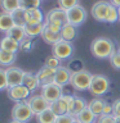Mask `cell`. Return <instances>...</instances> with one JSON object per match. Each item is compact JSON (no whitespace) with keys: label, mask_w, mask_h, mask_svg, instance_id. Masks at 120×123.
<instances>
[{"label":"cell","mask_w":120,"mask_h":123,"mask_svg":"<svg viewBox=\"0 0 120 123\" xmlns=\"http://www.w3.org/2000/svg\"><path fill=\"white\" fill-rule=\"evenodd\" d=\"M90 51L97 59H110L116 51V45L108 37H97L90 44Z\"/></svg>","instance_id":"obj_1"},{"label":"cell","mask_w":120,"mask_h":123,"mask_svg":"<svg viewBox=\"0 0 120 123\" xmlns=\"http://www.w3.org/2000/svg\"><path fill=\"white\" fill-rule=\"evenodd\" d=\"M93 76L90 72L85 71V69H79L76 72H72L71 76V81H70V85L75 88L76 91H89V87H90Z\"/></svg>","instance_id":"obj_2"},{"label":"cell","mask_w":120,"mask_h":123,"mask_svg":"<svg viewBox=\"0 0 120 123\" xmlns=\"http://www.w3.org/2000/svg\"><path fill=\"white\" fill-rule=\"evenodd\" d=\"M10 115H12V119H14V121L27 123L34 118L35 113L32 111L27 101H21V103H15L13 105Z\"/></svg>","instance_id":"obj_3"},{"label":"cell","mask_w":120,"mask_h":123,"mask_svg":"<svg viewBox=\"0 0 120 123\" xmlns=\"http://www.w3.org/2000/svg\"><path fill=\"white\" fill-rule=\"evenodd\" d=\"M110 90V80L103 74H94L89 87V92L94 96H102Z\"/></svg>","instance_id":"obj_4"},{"label":"cell","mask_w":120,"mask_h":123,"mask_svg":"<svg viewBox=\"0 0 120 123\" xmlns=\"http://www.w3.org/2000/svg\"><path fill=\"white\" fill-rule=\"evenodd\" d=\"M45 22L46 23H53V25L63 27L65 25L68 23V17H67V10L62 9V8H54L49 10L45 15Z\"/></svg>","instance_id":"obj_5"},{"label":"cell","mask_w":120,"mask_h":123,"mask_svg":"<svg viewBox=\"0 0 120 123\" xmlns=\"http://www.w3.org/2000/svg\"><path fill=\"white\" fill-rule=\"evenodd\" d=\"M7 95L12 101L14 103H21V101H27L31 96V91L23 85H17V86L8 87Z\"/></svg>","instance_id":"obj_6"},{"label":"cell","mask_w":120,"mask_h":123,"mask_svg":"<svg viewBox=\"0 0 120 123\" xmlns=\"http://www.w3.org/2000/svg\"><path fill=\"white\" fill-rule=\"evenodd\" d=\"M41 92L40 94L45 98V100L48 103H54L57 101V100H60L62 98V95H63V87L58 86L57 83H49V85H44V86H41Z\"/></svg>","instance_id":"obj_7"},{"label":"cell","mask_w":120,"mask_h":123,"mask_svg":"<svg viewBox=\"0 0 120 123\" xmlns=\"http://www.w3.org/2000/svg\"><path fill=\"white\" fill-rule=\"evenodd\" d=\"M52 51H53V55H56L58 59L66 60V59H68V58L72 56L74 46H72L71 42L61 40L60 42H57L56 45L52 46Z\"/></svg>","instance_id":"obj_8"},{"label":"cell","mask_w":120,"mask_h":123,"mask_svg":"<svg viewBox=\"0 0 120 123\" xmlns=\"http://www.w3.org/2000/svg\"><path fill=\"white\" fill-rule=\"evenodd\" d=\"M67 17H68V23L79 27L80 25H83L87 21L88 13L83 5H76L67 10Z\"/></svg>","instance_id":"obj_9"},{"label":"cell","mask_w":120,"mask_h":123,"mask_svg":"<svg viewBox=\"0 0 120 123\" xmlns=\"http://www.w3.org/2000/svg\"><path fill=\"white\" fill-rule=\"evenodd\" d=\"M27 103L31 106V109L35 113V115L40 114L41 111H44L45 109H48L50 106V103L46 101L45 98L41 94L40 95H31L29 98V100H27Z\"/></svg>","instance_id":"obj_10"},{"label":"cell","mask_w":120,"mask_h":123,"mask_svg":"<svg viewBox=\"0 0 120 123\" xmlns=\"http://www.w3.org/2000/svg\"><path fill=\"white\" fill-rule=\"evenodd\" d=\"M74 98L72 95H66L63 94L62 98L57 101H54L50 104V109H52L57 115H62V114H67L70 111V101Z\"/></svg>","instance_id":"obj_11"},{"label":"cell","mask_w":120,"mask_h":123,"mask_svg":"<svg viewBox=\"0 0 120 123\" xmlns=\"http://www.w3.org/2000/svg\"><path fill=\"white\" fill-rule=\"evenodd\" d=\"M108 6H110V3H107V1H97V3H94L93 6H92L93 18H94L96 21H98V22H106Z\"/></svg>","instance_id":"obj_12"},{"label":"cell","mask_w":120,"mask_h":123,"mask_svg":"<svg viewBox=\"0 0 120 123\" xmlns=\"http://www.w3.org/2000/svg\"><path fill=\"white\" fill-rule=\"evenodd\" d=\"M7 71V77H8V83L9 87L12 86H17V85H22L23 76H25V71H22L18 67H9L5 69Z\"/></svg>","instance_id":"obj_13"},{"label":"cell","mask_w":120,"mask_h":123,"mask_svg":"<svg viewBox=\"0 0 120 123\" xmlns=\"http://www.w3.org/2000/svg\"><path fill=\"white\" fill-rule=\"evenodd\" d=\"M56 71L57 69L50 68L48 65H44L39 69V72L36 73L38 80L40 82V86H44V85H49L54 82V76H56Z\"/></svg>","instance_id":"obj_14"},{"label":"cell","mask_w":120,"mask_h":123,"mask_svg":"<svg viewBox=\"0 0 120 123\" xmlns=\"http://www.w3.org/2000/svg\"><path fill=\"white\" fill-rule=\"evenodd\" d=\"M71 76H72V72L70 71L67 67L61 65V67L56 71L54 83H57L58 86H61V87L67 86V85H70V81H71Z\"/></svg>","instance_id":"obj_15"},{"label":"cell","mask_w":120,"mask_h":123,"mask_svg":"<svg viewBox=\"0 0 120 123\" xmlns=\"http://www.w3.org/2000/svg\"><path fill=\"white\" fill-rule=\"evenodd\" d=\"M26 21H27V23H44L45 15L43 14L40 8H27L26 9Z\"/></svg>","instance_id":"obj_16"},{"label":"cell","mask_w":120,"mask_h":123,"mask_svg":"<svg viewBox=\"0 0 120 123\" xmlns=\"http://www.w3.org/2000/svg\"><path fill=\"white\" fill-rule=\"evenodd\" d=\"M22 85L23 86H26L31 92L36 91L38 88H40V82H39L38 80V76L34 74V73L31 72H26L25 76H23V81H22Z\"/></svg>","instance_id":"obj_17"},{"label":"cell","mask_w":120,"mask_h":123,"mask_svg":"<svg viewBox=\"0 0 120 123\" xmlns=\"http://www.w3.org/2000/svg\"><path fill=\"white\" fill-rule=\"evenodd\" d=\"M19 48H21V42L15 41L14 38H12L9 36H4L0 42V49L5 50V51H10V53H17Z\"/></svg>","instance_id":"obj_18"},{"label":"cell","mask_w":120,"mask_h":123,"mask_svg":"<svg viewBox=\"0 0 120 123\" xmlns=\"http://www.w3.org/2000/svg\"><path fill=\"white\" fill-rule=\"evenodd\" d=\"M45 28V22L44 23H27L25 26L26 36L30 38H34L36 36H41V32Z\"/></svg>","instance_id":"obj_19"},{"label":"cell","mask_w":120,"mask_h":123,"mask_svg":"<svg viewBox=\"0 0 120 123\" xmlns=\"http://www.w3.org/2000/svg\"><path fill=\"white\" fill-rule=\"evenodd\" d=\"M61 36H62V40L71 42L72 40H75L76 36H77V27L71 25V23L65 25L61 30Z\"/></svg>","instance_id":"obj_20"},{"label":"cell","mask_w":120,"mask_h":123,"mask_svg":"<svg viewBox=\"0 0 120 123\" xmlns=\"http://www.w3.org/2000/svg\"><path fill=\"white\" fill-rule=\"evenodd\" d=\"M41 38L46 42V44L53 46L62 40V36H61V32H53V31H50L45 27L44 31L41 32Z\"/></svg>","instance_id":"obj_21"},{"label":"cell","mask_w":120,"mask_h":123,"mask_svg":"<svg viewBox=\"0 0 120 123\" xmlns=\"http://www.w3.org/2000/svg\"><path fill=\"white\" fill-rule=\"evenodd\" d=\"M14 26H15V23H14V19L12 17V14L3 12L1 15H0V30H1L4 33H7L8 31L10 28H13Z\"/></svg>","instance_id":"obj_22"},{"label":"cell","mask_w":120,"mask_h":123,"mask_svg":"<svg viewBox=\"0 0 120 123\" xmlns=\"http://www.w3.org/2000/svg\"><path fill=\"white\" fill-rule=\"evenodd\" d=\"M36 117V122L38 123H56L57 119V114L50 109V106L48 109H45L44 111H41L40 114L35 115Z\"/></svg>","instance_id":"obj_23"},{"label":"cell","mask_w":120,"mask_h":123,"mask_svg":"<svg viewBox=\"0 0 120 123\" xmlns=\"http://www.w3.org/2000/svg\"><path fill=\"white\" fill-rule=\"evenodd\" d=\"M85 108H88L87 100H85L84 98H81V96H75V99H74V106H72L71 111H70V114L76 118Z\"/></svg>","instance_id":"obj_24"},{"label":"cell","mask_w":120,"mask_h":123,"mask_svg":"<svg viewBox=\"0 0 120 123\" xmlns=\"http://www.w3.org/2000/svg\"><path fill=\"white\" fill-rule=\"evenodd\" d=\"M0 5H1L3 12L12 14L14 10L22 8V1L21 0H0Z\"/></svg>","instance_id":"obj_25"},{"label":"cell","mask_w":120,"mask_h":123,"mask_svg":"<svg viewBox=\"0 0 120 123\" xmlns=\"http://www.w3.org/2000/svg\"><path fill=\"white\" fill-rule=\"evenodd\" d=\"M105 105H106V101L102 99H99V98H96V99H93L88 103V108L97 115V117H99V115L103 114Z\"/></svg>","instance_id":"obj_26"},{"label":"cell","mask_w":120,"mask_h":123,"mask_svg":"<svg viewBox=\"0 0 120 123\" xmlns=\"http://www.w3.org/2000/svg\"><path fill=\"white\" fill-rule=\"evenodd\" d=\"M5 35H7V36H9V37H12V38H14V40H15V41H18V42L23 41V40H25V38L27 37V36H26L25 27L17 26V25H15L13 28H10Z\"/></svg>","instance_id":"obj_27"},{"label":"cell","mask_w":120,"mask_h":123,"mask_svg":"<svg viewBox=\"0 0 120 123\" xmlns=\"http://www.w3.org/2000/svg\"><path fill=\"white\" fill-rule=\"evenodd\" d=\"M17 59V53H10V51H5V50H0V64L1 65H8L10 67L12 64Z\"/></svg>","instance_id":"obj_28"},{"label":"cell","mask_w":120,"mask_h":123,"mask_svg":"<svg viewBox=\"0 0 120 123\" xmlns=\"http://www.w3.org/2000/svg\"><path fill=\"white\" fill-rule=\"evenodd\" d=\"M96 118H97V115L93 113V111L89 109V108H85V109L76 117V119H77L80 123H96V122H94Z\"/></svg>","instance_id":"obj_29"},{"label":"cell","mask_w":120,"mask_h":123,"mask_svg":"<svg viewBox=\"0 0 120 123\" xmlns=\"http://www.w3.org/2000/svg\"><path fill=\"white\" fill-rule=\"evenodd\" d=\"M12 17H13L14 23L17 26L25 27L27 25V21H26V9H25V8H19V9L14 10L13 13H12Z\"/></svg>","instance_id":"obj_30"},{"label":"cell","mask_w":120,"mask_h":123,"mask_svg":"<svg viewBox=\"0 0 120 123\" xmlns=\"http://www.w3.org/2000/svg\"><path fill=\"white\" fill-rule=\"evenodd\" d=\"M116 21H119V10L115 5H112L110 3L108 6V12H107V18H106V23H115Z\"/></svg>","instance_id":"obj_31"},{"label":"cell","mask_w":120,"mask_h":123,"mask_svg":"<svg viewBox=\"0 0 120 123\" xmlns=\"http://www.w3.org/2000/svg\"><path fill=\"white\" fill-rule=\"evenodd\" d=\"M57 3L58 6L65 10H68L76 5H80V0H57Z\"/></svg>","instance_id":"obj_32"},{"label":"cell","mask_w":120,"mask_h":123,"mask_svg":"<svg viewBox=\"0 0 120 123\" xmlns=\"http://www.w3.org/2000/svg\"><path fill=\"white\" fill-rule=\"evenodd\" d=\"M45 65H48L50 68H54V69H58L61 67V59H58L56 55H49L48 58L45 59Z\"/></svg>","instance_id":"obj_33"},{"label":"cell","mask_w":120,"mask_h":123,"mask_svg":"<svg viewBox=\"0 0 120 123\" xmlns=\"http://www.w3.org/2000/svg\"><path fill=\"white\" fill-rule=\"evenodd\" d=\"M8 87H9V83H8L7 71H5V69H0V90H1V91H7Z\"/></svg>","instance_id":"obj_34"},{"label":"cell","mask_w":120,"mask_h":123,"mask_svg":"<svg viewBox=\"0 0 120 123\" xmlns=\"http://www.w3.org/2000/svg\"><path fill=\"white\" fill-rule=\"evenodd\" d=\"M110 64H111V67H114L115 69H120V49H118L110 56Z\"/></svg>","instance_id":"obj_35"},{"label":"cell","mask_w":120,"mask_h":123,"mask_svg":"<svg viewBox=\"0 0 120 123\" xmlns=\"http://www.w3.org/2000/svg\"><path fill=\"white\" fill-rule=\"evenodd\" d=\"M96 123H116V115L114 114H102L97 118Z\"/></svg>","instance_id":"obj_36"},{"label":"cell","mask_w":120,"mask_h":123,"mask_svg":"<svg viewBox=\"0 0 120 123\" xmlns=\"http://www.w3.org/2000/svg\"><path fill=\"white\" fill-rule=\"evenodd\" d=\"M22 1V8H39L40 6L41 0H21Z\"/></svg>","instance_id":"obj_37"},{"label":"cell","mask_w":120,"mask_h":123,"mask_svg":"<svg viewBox=\"0 0 120 123\" xmlns=\"http://www.w3.org/2000/svg\"><path fill=\"white\" fill-rule=\"evenodd\" d=\"M75 117H72L71 114H62V115H57L56 123H72Z\"/></svg>","instance_id":"obj_38"},{"label":"cell","mask_w":120,"mask_h":123,"mask_svg":"<svg viewBox=\"0 0 120 123\" xmlns=\"http://www.w3.org/2000/svg\"><path fill=\"white\" fill-rule=\"evenodd\" d=\"M32 41H31L30 37H26L23 41H21V48H19V50H22V51H30L31 49H32Z\"/></svg>","instance_id":"obj_39"},{"label":"cell","mask_w":120,"mask_h":123,"mask_svg":"<svg viewBox=\"0 0 120 123\" xmlns=\"http://www.w3.org/2000/svg\"><path fill=\"white\" fill-rule=\"evenodd\" d=\"M45 27L50 31H53V32H61L62 27L61 26H57V25H53V23H46L45 22Z\"/></svg>","instance_id":"obj_40"},{"label":"cell","mask_w":120,"mask_h":123,"mask_svg":"<svg viewBox=\"0 0 120 123\" xmlns=\"http://www.w3.org/2000/svg\"><path fill=\"white\" fill-rule=\"evenodd\" d=\"M112 105H114V115L120 117V99H116Z\"/></svg>","instance_id":"obj_41"},{"label":"cell","mask_w":120,"mask_h":123,"mask_svg":"<svg viewBox=\"0 0 120 123\" xmlns=\"http://www.w3.org/2000/svg\"><path fill=\"white\" fill-rule=\"evenodd\" d=\"M111 4L115 5L116 8H120V0H111Z\"/></svg>","instance_id":"obj_42"},{"label":"cell","mask_w":120,"mask_h":123,"mask_svg":"<svg viewBox=\"0 0 120 123\" xmlns=\"http://www.w3.org/2000/svg\"><path fill=\"white\" fill-rule=\"evenodd\" d=\"M9 123H25V122H19V121H14V119H12Z\"/></svg>","instance_id":"obj_43"},{"label":"cell","mask_w":120,"mask_h":123,"mask_svg":"<svg viewBox=\"0 0 120 123\" xmlns=\"http://www.w3.org/2000/svg\"><path fill=\"white\" fill-rule=\"evenodd\" d=\"M116 123H120V117H116Z\"/></svg>","instance_id":"obj_44"},{"label":"cell","mask_w":120,"mask_h":123,"mask_svg":"<svg viewBox=\"0 0 120 123\" xmlns=\"http://www.w3.org/2000/svg\"><path fill=\"white\" fill-rule=\"evenodd\" d=\"M72 123H80V122H79V121H77V119L75 118V119H74V122H72Z\"/></svg>","instance_id":"obj_45"},{"label":"cell","mask_w":120,"mask_h":123,"mask_svg":"<svg viewBox=\"0 0 120 123\" xmlns=\"http://www.w3.org/2000/svg\"><path fill=\"white\" fill-rule=\"evenodd\" d=\"M118 10H119V21H120V8H118Z\"/></svg>","instance_id":"obj_46"}]
</instances>
